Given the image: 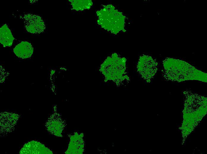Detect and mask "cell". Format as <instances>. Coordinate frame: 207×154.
Masks as SVG:
<instances>
[{
  "instance_id": "cell-1",
  "label": "cell",
  "mask_w": 207,
  "mask_h": 154,
  "mask_svg": "<svg viewBox=\"0 0 207 154\" xmlns=\"http://www.w3.org/2000/svg\"><path fill=\"white\" fill-rule=\"evenodd\" d=\"M164 77L168 80L181 82L197 80L207 82V73L183 60L167 58L163 61Z\"/></svg>"
},
{
  "instance_id": "cell-2",
  "label": "cell",
  "mask_w": 207,
  "mask_h": 154,
  "mask_svg": "<svg viewBox=\"0 0 207 154\" xmlns=\"http://www.w3.org/2000/svg\"><path fill=\"white\" fill-rule=\"evenodd\" d=\"M98 24L105 30L117 34L120 31H126L124 28L126 17L111 4L104 5L96 12Z\"/></svg>"
},
{
  "instance_id": "cell-3",
  "label": "cell",
  "mask_w": 207,
  "mask_h": 154,
  "mask_svg": "<svg viewBox=\"0 0 207 154\" xmlns=\"http://www.w3.org/2000/svg\"><path fill=\"white\" fill-rule=\"evenodd\" d=\"M126 59L119 57L116 53L112 54L111 57H108L102 65L103 69H106L112 72L111 78L117 83L122 81L125 79H129L125 73Z\"/></svg>"
},
{
  "instance_id": "cell-4",
  "label": "cell",
  "mask_w": 207,
  "mask_h": 154,
  "mask_svg": "<svg viewBox=\"0 0 207 154\" xmlns=\"http://www.w3.org/2000/svg\"><path fill=\"white\" fill-rule=\"evenodd\" d=\"M157 62L151 56L143 55L139 59L137 71L147 82H150L157 72Z\"/></svg>"
},
{
  "instance_id": "cell-5",
  "label": "cell",
  "mask_w": 207,
  "mask_h": 154,
  "mask_svg": "<svg viewBox=\"0 0 207 154\" xmlns=\"http://www.w3.org/2000/svg\"><path fill=\"white\" fill-rule=\"evenodd\" d=\"M23 18L25 28L28 32L39 33L45 29L44 22L40 16L28 14L25 15Z\"/></svg>"
},
{
  "instance_id": "cell-6",
  "label": "cell",
  "mask_w": 207,
  "mask_h": 154,
  "mask_svg": "<svg viewBox=\"0 0 207 154\" xmlns=\"http://www.w3.org/2000/svg\"><path fill=\"white\" fill-rule=\"evenodd\" d=\"M13 52L18 57L27 58L31 57L33 52V48L31 44L27 41H22L16 45Z\"/></svg>"
},
{
  "instance_id": "cell-7",
  "label": "cell",
  "mask_w": 207,
  "mask_h": 154,
  "mask_svg": "<svg viewBox=\"0 0 207 154\" xmlns=\"http://www.w3.org/2000/svg\"><path fill=\"white\" fill-rule=\"evenodd\" d=\"M46 148L39 142L32 141L25 144L21 150L20 154H44Z\"/></svg>"
},
{
  "instance_id": "cell-8",
  "label": "cell",
  "mask_w": 207,
  "mask_h": 154,
  "mask_svg": "<svg viewBox=\"0 0 207 154\" xmlns=\"http://www.w3.org/2000/svg\"><path fill=\"white\" fill-rule=\"evenodd\" d=\"M14 39L11 32L6 24L0 29V42L4 47L11 46Z\"/></svg>"
},
{
  "instance_id": "cell-9",
  "label": "cell",
  "mask_w": 207,
  "mask_h": 154,
  "mask_svg": "<svg viewBox=\"0 0 207 154\" xmlns=\"http://www.w3.org/2000/svg\"><path fill=\"white\" fill-rule=\"evenodd\" d=\"M71 2L73 8L77 10H83L89 9L92 5L91 0H69Z\"/></svg>"
}]
</instances>
